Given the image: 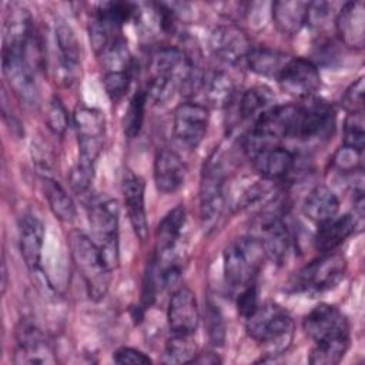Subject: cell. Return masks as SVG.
<instances>
[{
    "mask_svg": "<svg viewBox=\"0 0 365 365\" xmlns=\"http://www.w3.org/2000/svg\"><path fill=\"white\" fill-rule=\"evenodd\" d=\"M247 332L255 339L265 355L278 356L292 344L295 325L289 314L274 302L259 305L247 318Z\"/></svg>",
    "mask_w": 365,
    "mask_h": 365,
    "instance_id": "obj_1",
    "label": "cell"
},
{
    "mask_svg": "<svg viewBox=\"0 0 365 365\" xmlns=\"http://www.w3.org/2000/svg\"><path fill=\"white\" fill-rule=\"evenodd\" d=\"M71 258L81 274L90 298L98 301L108 291L111 271L104 264L100 250L88 235L81 231H71L67 238Z\"/></svg>",
    "mask_w": 365,
    "mask_h": 365,
    "instance_id": "obj_2",
    "label": "cell"
},
{
    "mask_svg": "<svg viewBox=\"0 0 365 365\" xmlns=\"http://www.w3.org/2000/svg\"><path fill=\"white\" fill-rule=\"evenodd\" d=\"M301 107L295 104L275 106L261 114L245 138V150L254 155L264 148L274 147L277 141L295 135Z\"/></svg>",
    "mask_w": 365,
    "mask_h": 365,
    "instance_id": "obj_3",
    "label": "cell"
},
{
    "mask_svg": "<svg viewBox=\"0 0 365 365\" xmlns=\"http://www.w3.org/2000/svg\"><path fill=\"white\" fill-rule=\"evenodd\" d=\"M87 212L101 258L113 271L118 265V204L110 197L97 195L88 201Z\"/></svg>",
    "mask_w": 365,
    "mask_h": 365,
    "instance_id": "obj_4",
    "label": "cell"
},
{
    "mask_svg": "<svg viewBox=\"0 0 365 365\" xmlns=\"http://www.w3.org/2000/svg\"><path fill=\"white\" fill-rule=\"evenodd\" d=\"M265 257L262 244L255 237L232 241L222 254L225 282L232 288H244L251 284Z\"/></svg>",
    "mask_w": 365,
    "mask_h": 365,
    "instance_id": "obj_5",
    "label": "cell"
},
{
    "mask_svg": "<svg viewBox=\"0 0 365 365\" xmlns=\"http://www.w3.org/2000/svg\"><path fill=\"white\" fill-rule=\"evenodd\" d=\"M346 271V259L341 254L327 252L305 265L297 275L294 287L307 292H324L336 287Z\"/></svg>",
    "mask_w": 365,
    "mask_h": 365,
    "instance_id": "obj_6",
    "label": "cell"
},
{
    "mask_svg": "<svg viewBox=\"0 0 365 365\" xmlns=\"http://www.w3.org/2000/svg\"><path fill=\"white\" fill-rule=\"evenodd\" d=\"M307 335L315 341H331L349 338V324L346 317L334 305L319 304L312 308L302 322Z\"/></svg>",
    "mask_w": 365,
    "mask_h": 365,
    "instance_id": "obj_7",
    "label": "cell"
},
{
    "mask_svg": "<svg viewBox=\"0 0 365 365\" xmlns=\"http://www.w3.org/2000/svg\"><path fill=\"white\" fill-rule=\"evenodd\" d=\"M281 90L297 98H311L321 86L317 66L307 58H289L277 77Z\"/></svg>",
    "mask_w": 365,
    "mask_h": 365,
    "instance_id": "obj_8",
    "label": "cell"
},
{
    "mask_svg": "<svg viewBox=\"0 0 365 365\" xmlns=\"http://www.w3.org/2000/svg\"><path fill=\"white\" fill-rule=\"evenodd\" d=\"M3 73L14 93L27 106H37L38 91L27 50H3Z\"/></svg>",
    "mask_w": 365,
    "mask_h": 365,
    "instance_id": "obj_9",
    "label": "cell"
},
{
    "mask_svg": "<svg viewBox=\"0 0 365 365\" xmlns=\"http://www.w3.org/2000/svg\"><path fill=\"white\" fill-rule=\"evenodd\" d=\"M224 168L217 158L205 164L200 184V215L205 224H212L222 212L224 198Z\"/></svg>",
    "mask_w": 365,
    "mask_h": 365,
    "instance_id": "obj_10",
    "label": "cell"
},
{
    "mask_svg": "<svg viewBox=\"0 0 365 365\" xmlns=\"http://www.w3.org/2000/svg\"><path fill=\"white\" fill-rule=\"evenodd\" d=\"M210 123L208 110L192 101L180 104L174 111V135L180 143L195 148L204 140Z\"/></svg>",
    "mask_w": 365,
    "mask_h": 365,
    "instance_id": "obj_11",
    "label": "cell"
},
{
    "mask_svg": "<svg viewBox=\"0 0 365 365\" xmlns=\"http://www.w3.org/2000/svg\"><path fill=\"white\" fill-rule=\"evenodd\" d=\"M210 48L218 60L228 64H237L247 58L252 47L242 29L235 24H222L211 31Z\"/></svg>",
    "mask_w": 365,
    "mask_h": 365,
    "instance_id": "obj_12",
    "label": "cell"
},
{
    "mask_svg": "<svg viewBox=\"0 0 365 365\" xmlns=\"http://www.w3.org/2000/svg\"><path fill=\"white\" fill-rule=\"evenodd\" d=\"M167 321L173 334L192 335L200 322L195 294L188 287H180L170 298Z\"/></svg>",
    "mask_w": 365,
    "mask_h": 365,
    "instance_id": "obj_13",
    "label": "cell"
},
{
    "mask_svg": "<svg viewBox=\"0 0 365 365\" xmlns=\"http://www.w3.org/2000/svg\"><path fill=\"white\" fill-rule=\"evenodd\" d=\"M17 349L14 354L16 364H54L53 352L46 342L41 331L31 322L23 321L16 329Z\"/></svg>",
    "mask_w": 365,
    "mask_h": 365,
    "instance_id": "obj_14",
    "label": "cell"
},
{
    "mask_svg": "<svg viewBox=\"0 0 365 365\" xmlns=\"http://www.w3.org/2000/svg\"><path fill=\"white\" fill-rule=\"evenodd\" d=\"M121 191L124 197V204L127 208L128 220L135 235L144 241L148 235V222H147V212H145V184L144 180L134 174L133 171L127 170L123 177Z\"/></svg>",
    "mask_w": 365,
    "mask_h": 365,
    "instance_id": "obj_15",
    "label": "cell"
},
{
    "mask_svg": "<svg viewBox=\"0 0 365 365\" xmlns=\"http://www.w3.org/2000/svg\"><path fill=\"white\" fill-rule=\"evenodd\" d=\"M335 113L332 106L325 101L315 100L307 107H301V115L295 137L301 140H314L327 137L334 127Z\"/></svg>",
    "mask_w": 365,
    "mask_h": 365,
    "instance_id": "obj_16",
    "label": "cell"
},
{
    "mask_svg": "<svg viewBox=\"0 0 365 365\" xmlns=\"http://www.w3.org/2000/svg\"><path fill=\"white\" fill-rule=\"evenodd\" d=\"M335 29L341 41L351 48L365 44V6L362 1H348L335 17Z\"/></svg>",
    "mask_w": 365,
    "mask_h": 365,
    "instance_id": "obj_17",
    "label": "cell"
},
{
    "mask_svg": "<svg viewBox=\"0 0 365 365\" xmlns=\"http://www.w3.org/2000/svg\"><path fill=\"white\" fill-rule=\"evenodd\" d=\"M44 244V224L33 214H24L19 221V247L26 267L36 272L40 267Z\"/></svg>",
    "mask_w": 365,
    "mask_h": 365,
    "instance_id": "obj_18",
    "label": "cell"
},
{
    "mask_svg": "<svg viewBox=\"0 0 365 365\" xmlns=\"http://www.w3.org/2000/svg\"><path fill=\"white\" fill-rule=\"evenodd\" d=\"M187 167L181 157L171 150H161L154 160V182L160 192L173 194L185 181Z\"/></svg>",
    "mask_w": 365,
    "mask_h": 365,
    "instance_id": "obj_19",
    "label": "cell"
},
{
    "mask_svg": "<svg viewBox=\"0 0 365 365\" xmlns=\"http://www.w3.org/2000/svg\"><path fill=\"white\" fill-rule=\"evenodd\" d=\"M265 257L275 264H282L287 259L291 235L287 222L279 215H271L259 225V238Z\"/></svg>",
    "mask_w": 365,
    "mask_h": 365,
    "instance_id": "obj_20",
    "label": "cell"
},
{
    "mask_svg": "<svg viewBox=\"0 0 365 365\" xmlns=\"http://www.w3.org/2000/svg\"><path fill=\"white\" fill-rule=\"evenodd\" d=\"M255 171L262 180L275 182L284 180L295 165L294 154L279 145L264 148L252 155Z\"/></svg>",
    "mask_w": 365,
    "mask_h": 365,
    "instance_id": "obj_21",
    "label": "cell"
},
{
    "mask_svg": "<svg viewBox=\"0 0 365 365\" xmlns=\"http://www.w3.org/2000/svg\"><path fill=\"white\" fill-rule=\"evenodd\" d=\"M31 36V16L17 3L9 6L4 17L3 50H27Z\"/></svg>",
    "mask_w": 365,
    "mask_h": 365,
    "instance_id": "obj_22",
    "label": "cell"
},
{
    "mask_svg": "<svg viewBox=\"0 0 365 365\" xmlns=\"http://www.w3.org/2000/svg\"><path fill=\"white\" fill-rule=\"evenodd\" d=\"M358 220L354 214L335 215L334 218L319 224V228L314 237L315 250L321 254H327L338 248L348 237L355 232Z\"/></svg>",
    "mask_w": 365,
    "mask_h": 365,
    "instance_id": "obj_23",
    "label": "cell"
},
{
    "mask_svg": "<svg viewBox=\"0 0 365 365\" xmlns=\"http://www.w3.org/2000/svg\"><path fill=\"white\" fill-rule=\"evenodd\" d=\"M56 44L58 48V64L64 80H74L80 64V43L74 30L63 20L56 23Z\"/></svg>",
    "mask_w": 365,
    "mask_h": 365,
    "instance_id": "obj_24",
    "label": "cell"
},
{
    "mask_svg": "<svg viewBox=\"0 0 365 365\" xmlns=\"http://www.w3.org/2000/svg\"><path fill=\"white\" fill-rule=\"evenodd\" d=\"M339 201L332 190L325 185H317L309 191L302 204V212L308 220L322 224L338 214Z\"/></svg>",
    "mask_w": 365,
    "mask_h": 365,
    "instance_id": "obj_25",
    "label": "cell"
},
{
    "mask_svg": "<svg viewBox=\"0 0 365 365\" xmlns=\"http://www.w3.org/2000/svg\"><path fill=\"white\" fill-rule=\"evenodd\" d=\"M307 11L308 3L307 1H275L271 7L272 21L278 31L287 36L297 34L302 26L307 23Z\"/></svg>",
    "mask_w": 365,
    "mask_h": 365,
    "instance_id": "obj_26",
    "label": "cell"
},
{
    "mask_svg": "<svg viewBox=\"0 0 365 365\" xmlns=\"http://www.w3.org/2000/svg\"><path fill=\"white\" fill-rule=\"evenodd\" d=\"M184 225H185V210L181 205L173 208L161 220L157 228V254L158 255L175 252L178 250Z\"/></svg>",
    "mask_w": 365,
    "mask_h": 365,
    "instance_id": "obj_27",
    "label": "cell"
},
{
    "mask_svg": "<svg viewBox=\"0 0 365 365\" xmlns=\"http://www.w3.org/2000/svg\"><path fill=\"white\" fill-rule=\"evenodd\" d=\"M205 100L217 108L225 107L232 101L235 93L234 80L222 70H212L204 73L202 88Z\"/></svg>",
    "mask_w": 365,
    "mask_h": 365,
    "instance_id": "obj_28",
    "label": "cell"
},
{
    "mask_svg": "<svg viewBox=\"0 0 365 365\" xmlns=\"http://www.w3.org/2000/svg\"><path fill=\"white\" fill-rule=\"evenodd\" d=\"M245 60L251 71L264 77H278L288 61L284 53L268 47L251 48Z\"/></svg>",
    "mask_w": 365,
    "mask_h": 365,
    "instance_id": "obj_29",
    "label": "cell"
},
{
    "mask_svg": "<svg viewBox=\"0 0 365 365\" xmlns=\"http://www.w3.org/2000/svg\"><path fill=\"white\" fill-rule=\"evenodd\" d=\"M73 123L77 131L78 140H100L104 135V115L100 110L77 106L73 113Z\"/></svg>",
    "mask_w": 365,
    "mask_h": 365,
    "instance_id": "obj_30",
    "label": "cell"
},
{
    "mask_svg": "<svg viewBox=\"0 0 365 365\" xmlns=\"http://www.w3.org/2000/svg\"><path fill=\"white\" fill-rule=\"evenodd\" d=\"M44 195L51 212L57 220L63 222H73L76 220V204L56 180L44 177Z\"/></svg>",
    "mask_w": 365,
    "mask_h": 365,
    "instance_id": "obj_31",
    "label": "cell"
},
{
    "mask_svg": "<svg viewBox=\"0 0 365 365\" xmlns=\"http://www.w3.org/2000/svg\"><path fill=\"white\" fill-rule=\"evenodd\" d=\"M275 100L272 91L265 86H255L248 88L240 100V115L242 118L257 120L261 114L271 108L272 101Z\"/></svg>",
    "mask_w": 365,
    "mask_h": 365,
    "instance_id": "obj_32",
    "label": "cell"
},
{
    "mask_svg": "<svg viewBox=\"0 0 365 365\" xmlns=\"http://www.w3.org/2000/svg\"><path fill=\"white\" fill-rule=\"evenodd\" d=\"M98 56H101L106 73L133 71V57L125 40L121 37H115Z\"/></svg>",
    "mask_w": 365,
    "mask_h": 365,
    "instance_id": "obj_33",
    "label": "cell"
},
{
    "mask_svg": "<svg viewBox=\"0 0 365 365\" xmlns=\"http://www.w3.org/2000/svg\"><path fill=\"white\" fill-rule=\"evenodd\" d=\"M197 355L198 346L192 335L173 334L165 344L161 361L165 364H190Z\"/></svg>",
    "mask_w": 365,
    "mask_h": 365,
    "instance_id": "obj_34",
    "label": "cell"
},
{
    "mask_svg": "<svg viewBox=\"0 0 365 365\" xmlns=\"http://www.w3.org/2000/svg\"><path fill=\"white\" fill-rule=\"evenodd\" d=\"M349 346V338L315 342L308 361L314 365H335L338 364Z\"/></svg>",
    "mask_w": 365,
    "mask_h": 365,
    "instance_id": "obj_35",
    "label": "cell"
},
{
    "mask_svg": "<svg viewBox=\"0 0 365 365\" xmlns=\"http://www.w3.org/2000/svg\"><path fill=\"white\" fill-rule=\"evenodd\" d=\"M145 103H147V93L144 90L137 91L127 107L124 120H123V130L128 138H134L141 131L144 123V113H145Z\"/></svg>",
    "mask_w": 365,
    "mask_h": 365,
    "instance_id": "obj_36",
    "label": "cell"
},
{
    "mask_svg": "<svg viewBox=\"0 0 365 365\" xmlns=\"http://www.w3.org/2000/svg\"><path fill=\"white\" fill-rule=\"evenodd\" d=\"M342 145L364 151L365 147V120L364 111H351L344 121Z\"/></svg>",
    "mask_w": 365,
    "mask_h": 365,
    "instance_id": "obj_37",
    "label": "cell"
},
{
    "mask_svg": "<svg viewBox=\"0 0 365 365\" xmlns=\"http://www.w3.org/2000/svg\"><path fill=\"white\" fill-rule=\"evenodd\" d=\"M46 124L56 135H63L68 127V114L58 97H53L46 111Z\"/></svg>",
    "mask_w": 365,
    "mask_h": 365,
    "instance_id": "obj_38",
    "label": "cell"
},
{
    "mask_svg": "<svg viewBox=\"0 0 365 365\" xmlns=\"http://www.w3.org/2000/svg\"><path fill=\"white\" fill-rule=\"evenodd\" d=\"M362 154L364 151L342 145L334 154L332 164L335 168L344 173H359L362 170Z\"/></svg>",
    "mask_w": 365,
    "mask_h": 365,
    "instance_id": "obj_39",
    "label": "cell"
},
{
    "mask_svg": "<svg viewBox=\"0 0 365 365\" xmlns=\"http://www.w3.org/2000/svg\"><path fill=\"white\" fill-rule=\"evenodd\" d=\"M133 71L128 73H104L103 86L110 100H120L130 87Z\"/></svg>",
    "mask_w": 365,
    "mask_h": 365,
    "instance_id": "obj_40",
    "label": "cell"
},
{
    "mask_svg": "<svg viewBox=\"0 0 365 365\" xmlns=\"http://www.w3.org/2000/svg\"><path fill=\"white\" fill-rule=\"evenodd\" d=\"M205 327L208 338L214 345H222L225 341V324L215 305L208 304L205 309Z\"/></svg>",
    "mask_w": 365,
    "mask_h": 365,
    "instance_id": "obj_41",
    "label": "cell"
},
{
    "mask_svg": "<svg viewBox=\"0 0 365 365\" xmlns=\"http://www.w3.org/2000/svg\"><path fill=\"white\" fill-rule=\"evenodd\" d=\"M93 177H94V168L86 167L81 164H76L68 177L73 191L77 194L87 192L91 187Z\"/></svg>",
    "mask_w": 365,
    "mask_h": 365,
    "instance_id": "obj_42",
    "label": "cell"
},
{
    "mask_svg": "<svg viewBox=\"0 0 365 365\" xmlns=\"http://www.w3.org/2000/svg\"><path fill=\"white\" fill-rule=\"evenodd\" d=\"M342 106L348 113L362 111L364 107V77L354 81L342 96Z\"/></svg>",
    "mask_w": 365,
    "mask_h": 365,
    "instance_id": "obj_43",
    "label": "cell"
},
{
    "mask_svg": "<svg viewBox=\"0 0 365 365\" xmlns=\"http://www.w3.org/2000/svg\"><path fill=\"white\" fill-rule=\"evenodd\" d=\"M258 307H259V304H258V289L251 282L247 287H244L241 294L238 295L237 309H238V314L247 319L251 314H254V311Z\"/></svg>",
    "mask_w": 365,
    "mask_h": 365,
    "instance_id": "obj_44",
    "label": "cell"
},
{
    "mask_svg": "<svg viewBox=\"0 0 365 365\" xmlns=\"http://www.w3.org/2000/svg\"><path fill=\"white\" fill-rule=\"evenodd\" d=\"M113 361L120 365H125V364L138 365V364H150L151 362L148 355H145L144 352H141L135 348H130V346L118 348L113 354Z\"/></svg>",
    "mask_w": 365,
    "mask_h": 365,
    "instance_id": "obj_45",
    "label": "cell"
},
{
    "mask_svg": "<svg viewBox=\"0 0 365 365\" xmlns=\"http://www.w3.org/2000/svg\"><path fill=\"white\" fill-rule=\"evenodd\" d=\"M331 10H332V7L328 3H324V1L308 3L307 23H309L314 27L324 26V21L329 17Z\"/></svg>",
    "mask_w": 365,
    "mask_h": 365,
    "instance_id": "obj_46",
    "label": "cell"
},
{
    "mask_svg": "<svg viewBox=\"0 0 365 365\" xmlns=\"http://www.w3.org/2000/svg\"><path fill=\"white\" fill-rule=\"evenodd\" d=\"M1 277H3V282H1V291H6L7 287V268H6V261H3L1 264Z\"/></svg>",
    "mask_w": 365,
    "mask_h": 365,
    "instance_id": "obj_47",
    "label": "cell"
}]
</instances>
